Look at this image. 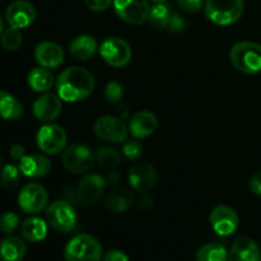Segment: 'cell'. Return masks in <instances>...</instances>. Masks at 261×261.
I'll return each mask as SVG.
<instances>
[{
    "label": "cell",
    "mask_w": 261,
    "mask_h": 261,
    "mask_svg": "<svg viewBox=\"0 0 261 261\" xmlns=\"http://www.w3.org/2000/svg\"><path fill=\"white\" fill-rule=\"evenodd\" d=\"M142 198L139 199V206L142 209H144V211H149L150 208H153V205H154V200H153V198L150 195H148L147 194H142Z\"/></svg>",
    "instance_id": "cell-41"
},
{
    "label": "cell",
    "mask_w": 261,
    "mask_h": 261,
    "mask_svg": "<svg viewBox=\"0 0 261 261\" xmlns=\"http://www.w3.org/2000/svg\"><path fill=\"white\" fill-rule=\"evenodd\" d=\"M88 9L93 10V12H103V10L109 9L110 5L114 4V0H84Z\"/></svg>",
    "instance_id": "cell-37"
},
{
    "label": "cell",
    "mask_w": 261,
    "mask_h": 261,
    "mask_svg": "<svg viewBox=\"0 0 261 261\" xmlns=\"http://www.w3.org/2000/svg\"><path fill=\"white\" fill-rule=\"evenodd\" d=\"M196 261H228V252L223 245L211 242L199 247Z\"/></svg>",
    "instance_id": "cell-28"
},
{
    "label": "cell",
    "mask_w": 261,
    "mask_h": 261,
    "mask_svg": "<svg viewBox=\"0 0 261 261\" xmlns=\"http://www.w3.org/2000/svg\"><path fill=\"white\" fill-rule=\"evenodd\" d=\"M35 59L43 68L56 69L63 64L64 50L56 42L43 41V42H40L36 46Z\"/></svg>",
    "instance_id": "cell-17"
},
{
    "label": "cell",
    "mask_w": 261,
    "mask_h": 261,
    "mask_svg": "<svg viewBox=\"0 0 261 261\" xmlns=\"http://www.w3.org/2000/svg\"><path fill=\"white\" fill-rule=\"evenodd\" d=\"M152 2H154V3H165L166 0H152Z\"/></svg>",
    "instance_id": "cell-45"
},
{
    "label": "cell",
    "mask_w": 261,
    "mask_h": 261,
    "mask_svg": "<svg viewBox=\"0 0 261 261\" xmlns=\"http://www.w3.org/2000/svg\"><path fill=\"white\" fill-rule=\"evenodd\" d=\"M25 251L27 249L22 239L8 236L0 242V261H22Z\"/></svg>",
    "instance_id": "cell-23"
},
{
    "label": "cell",
    "mask_w": 261,
    "mask_h": 261,
    "mask_svg": "<svg viewBox=\"0 0 261 261\" xmlns=\"http://www.w3.org/2000/svg\"><path fill=\"white\" fill-rule=\"evenodd\" d=\"M228 261H261L260 247L251 237H237L228 252Z\"/></svg>",
    "instance_id": "cell-18"
},
{
    "label": "cell",
    "mask_w": 261,
    "mask_h": 261,
    "mask_svg": "<svg viewBox=\"0 0 261 261\" xmlns=\"http://www.w3.org/2000/svg\"><path fill=\"white\" fill-rule=\"evenodd\" d=\"M167 30L170 31L171 33H180L185 30V20L182 19L181 15H178L177 13H172L171 15L170 23H168Z\"/></svg>",
    "instance_id": "cell-36"
},
{
    "label": "cell",
    "mask_w": 261,
    "mask_h": 261,
    "mask_svg": "<svg viewBox=\"0 0 261 261\" xmlns=\"http://www.w3.org/2000/svg\"><path fill=\"white\" fill-rule=\"evenodd\" d=\"M135 203V195L132 190L125 188L114 189L110 191L105 200V206L112 213H125L129 211Z\"/></svg>",
    "instance_id": "cell-21"
},
{
    "label": "cell",
    "mask_w": 261,
    "mask_h": 261,
    "mask_svg": "<svg viewBox=\"0 0 261 261\" xmlns=\"http://www.w3.org/2000/svg\"><path fill=\"white\" fill-rule=\"evenodd\" d=\"M157 172L150 163L138 161L129 170V184L134 191L147 194L157 185Z\"/></svg>",
    "instance_id": "cell-12"
},
{
    "label": "cell",
    "mask_w": 261,
    "mask_h": 261,
    "mask_svg": "<svg viewBox=\"0 0 261 261\" xmlns=\"http://www.w3.org/2000/svg\"><path fill=\"white\" fill-rule=\"evenodd\" d=\"M171 15H172V12L170 10V7L167 4L155 3V5H153L149 10L148 22L154 30H166L168 27V23H170Z\"/></svg>",
    "instance_id": "cell-27"
},
{
    "label": "cell",
    "mask_w": 261,
    "mask_h": 261,
    "mask_svg": "<svg viewBox=\"0 0 261 261\" xmlns=\"http://www.w3.org/2000/svg\"><path fill=\"white\" fill-rule=\"evenodd\" d=\"M27 82L28 86H30L35 92L45 93V92H48L53 88L56 79L54 78L53 73H51L47 68L38 66V68H33L32 70L28 73Z\"/></svg>",
    "instance_id": "cell-26"
},
{
    "label": "cell",
    "mask_w": 261,
    "mask_h": 261,
    "mask_svg": "<svg viewBox=\"0 0 261 261\" xmlns=\"http://www.w3.org/2000/svg\"><path fill=\"white\" fill-rule=\"evenodd\" d=\"M244 0H205L204 12L206 19L217 25H231L242 17Z\"/></svg>",
    "instance_id": "cell-3"
},
{
    "label": "cell",
    "mask_w": 261,
    "mask_h": 261,
    "mask_svg": "<svg viewBox=\"0 0 261 261\" xmlns=\"http://www.w3.org/2000/svg\"><path fill=\"white\" fill-rule=\"evenodd\" d=\"M107 181L98 173H88L79 182L76 193L84 205H93L106 191Z\"/></svg>",
    "instance_id": "cell-14"
},
{
    "label": "cell",
    "mask_w": 261,
    "mask_h": 261,
    "mask_svg": "<svg viewBox=\"0 0 261 261\" xmlns=\"http://www.w3.org/2000/svg\"><path fill=\"white\" fill-rule=\"evenodd\" d=\"M116 114L117 117L121 120H126L129 117V110L125 106L124 103H117L116 105Z\"/></svg>",
    "instance_id": "cell-43"
},
{
    "label": "cell",
    "mask_w": 261,
    "mask_h": 261,
    "mask_svg": "<svg viewBox=\"0 0 261 261\" xmlns=\"http://www.w3.org/2000/svg\"><path fill=\"white\" fill-rule=\"evenodd\" d=\"M229 60L239 71L256 74L261 71V45L251 41H241L232 46Z\"/></svg>",
    "instance_id": "cell-2"
},
{
    "label": "cell",
    "mask_w": 261,
    "mask_h": 261,
    "mask_svg": "<svg viewBox=\"0 0 261 261\" xmlns=\"http://www.w3.org/2000/svg\"><path fill=\"white\" fill-rule=\"evenodd\" d=\"M24 114L23 105L7 91H0V117L8 121L19 120Z\"/></svg>",
    "instance_id": "cell-25"
},
{
    "label": "cell",
    "mask_w": 261,
    "mask_h": 261,
    "mask_svg": "<svg viewBox=\"0 0 261 261\" xmlns=\"http://www.w3.org/2000/svg\"><path fill=\"white\" fill-rule=\"evenodd\" d=\"M120 180H121V173L116 170H110V172L107 173V177H106L107 184L115 186L120 182Z\"/></svg>",
    "instance_id": "cell-42"
},
{
    "label": "cell",
    "mask_w": 261,
    "mask_h": 261,
    "mask_svg": "<svg viewBox=\"0 0 261 261\" xmlns=\"http://www.w3.org/2000/svg\"><path fill=\"white\" fill-rule=\"evenodd\" d=\"M20 170L17 166L5 165L0 171V185L5 189V190H14L18 185H19L20 180Z\"/></svg>",
    "instance_id": "cell-30"
},
{
    "label": "cell",
    "mask_w": 261,
    "mask_h": 261,
    "mask_svg": "<svg viewBox=\"0 0 261 261\" xmlns=\"http://www.w3.org/2000/svg\"><path fill=\"white\" fill-rule=\"evenodd\" d=\"M37 147L46 154H59L60 152L65 150L66 138L65 130L56 124H45L40 127L36 137Z\"/></svg>",
    "instance_id": "cell-7"
},
{
    "label": "cell",
    "mask_w": 261,
    "mask_h": 261,
    "mask_svg": "<svg viewBox=\"0 0 261 261\" xmlns=\"http://www.w3.org/2000/svg\"><path fill=\"white\" fill-rule=\"evenodd\" d=\"M48 194L42 185L30 182L20 190L18 195V205L24 213L37 214L46 208Z\"/></svg>",
    "instance_id": "cell-9"
},
{
    "label": "cell",
    "mask_w": 261,
    "mask_h": 261,
    "mask_svg": "<svg viewBox=\"0 0 261 261\" xmlns=\"http://www.w3.org/2000/svg\"><path fill=\"white\" fill-rule=\"evenodd\" d=\"M23 42V36L20 30L17 28H7L0 35V45L8 51H15L20 47Z\"/></svg>",
    "instance_id": "cell-31"
},
{
    "label": "cell",
    "mask_w": 261,
    "mask_h": 261,
    "mask_svg": "<svg viewBox=\"0 0 261 261\" xmlns=\"http://www.w3.org/2000/svg\"><path fill=\"white\" fill-rule=\"evenodd\" d=\"M102 261H129V257L125 252L120 251V250H111V251L105 254Z\"/></svg>",
    "instance_id": "cell-39"
},
{
    "label": "cell",
    "mask_w": 261,
    "mask_h": 261,
    "mask_svg": "<svg viewBox=\"0 0 261 261\" xmlns=\"http://www.w3.org/2000/svg\"><path fill=\"white\" fill-rule=\"evenodd\" d=\"M20 236L28 242H41L47 236V222L38 217L27 218L20 226Z\"/></svg>",
    "instance_id": "cell-24"
},
{
    "label": "cell",
    "mask_w": 261,
    "mask_h": 261,
    "mask_svg": "<svg viewBox=\"0 0 261 261\" xmlns=\"http://www.w3.org/2000/svg\"><path fill=\"white\" fill-rule=\"evenodd\" d=\"M178 7L186 13H198L203 7V0H177Z\"/></svg>",
    "instance_id": "cell-35"
},
{
    "label": "cell",
    "mask_w": 261,
    "mask_h": 261,
    "mask_svg": "<svg viewBox=\"0 0 261 261\" xmlns=\"http://www.w3.org/2000/svg\"><path fill=\"white\" fill-rule=\"evenodd\" d=\"M129 133L135 139L148 138L157 130L158 119L153 112L139 111L129 120Z\"/></svg>",
    "instance_id": "cell-19"
},
{
    "label": "cell",
    "mask_w": 261,
    "mask_h": 261,
    "mask_svg": "<svg viewBox=\"0 0 261 261\" xmlns=\"http://www.w3.org/2000/svg\"><path fill=\"white\" fill-rule=\"evenodd\" d=\"M99 54L102 59L114 68H122L132 60V47L120 37H109L101 43Z\"/></svg>",
    "instance_id": "cell-8"
},
{
    "label": "cell",
    "mask_w": 261,
    "mask_h": 261,
    "mask_svg": "<svg viewBox=\"0 0 261 261\" xmlns=\"http://www.w3.org/2000/svg\"><path fill=\"white\" fill-rule=\"evenodd\" d=\"M249 188L252 194L261 196V171H257L251 176L249 181Z\"/></svg>",
    "instance_id": "cell-38"
},
{
    "label": "cell",
    "mask_w": 261,
    "mask_h": 261,
    "mask_svg": "<svg viewBox=\"0 0 261 261\" xmlns=\"http://www.w3.org/2000/svg\"><path fill=\"white\" fill-rule=\"evenodd\" d=\"M0 171H2V158H0Z\"/></svg>",
    "instance_id": "cell-46"
},
{
    "label": "cell",
    "mask_w": 261,
    "mask_h": 261,
    "mask_svg": "<svg viewBox=\"0 0 261 261\" xmlns=\"http://www.w3.org/2000/svg\"><path fill=\"white\" fill-rule=\"evenodd\" d=\"M94 133L99 139L109 143H124L129 134V127L117 116H102L94 122Z\"/></svg>",
    "instance_id": "cell-11"
},
{
    "label": "cell",
    "mask_w": 261,
    "mask_h": 261,
    "mask_svg": "<svg viewBox=\"0 0 261 261\" xmlns=\"http://www.w3.org/2000/svg\"><path fill=\"white\" fill-rule=\"evenodd\" d=\"M122 96H124V87L120 82L110 81L106 84V87H105V97L107 98V101L119 103Z\"/></svg>",
    "instance_id": "cell-34"
},
{
    "label": "cell",
    "mask_w": 261,
    "mask_h": 261,
    "mask_svg": "<svg viewBox=\"0 0 261 261\" xmlns=\"http://www.w3.org/2000/svg\"><path fill=\"white\" fill-rule=\"evenodd\" d=\"M66 261H101L103 257L102 245L91 234H78L66 244L64 250Z\"/></svg>",
    "instance_id": "cell-4"
},
{
    "label": "cell",
    "mask_w": 261,
    "mask_h": 261,
    "mask_svg": "<svg viewBox=\"0 0 261 261\" xmlns=\"http://www.w3.org/2000/svg\"><path fill=\"white\" fill-rule=\"evenodd\" d=\"M96 154L86 144H73L66 147L63 153V166L74 175L87 173L94 165Z\"/></svg>",
    "instance_id": "cell-6"
},
{
    "label": "cell",
    "mask_w": 261,
    "mask_h": 261,
    "mask_svg": "<svg viewBox=\"0 0 261 261\" xmlns=\"http://www.w3.org/2000/svg\"><path fill=\"white\" fill-rule=\"evenodd\" d=\"M122 153L130 161H138L143 155L142 143L135 139L125 140L122 144Z\"/></svg>",
    "instance_id": "cell-33"
},
{
    "label": "cell",
    "mask_w": 261,
    "mask_h": 261,
    "mask_svg": "<svg viewBox=\"0 0 261 261\" xmlns=\"http://www.w3.org/2000/svg\"><path fill=\"white\" fill-rule=\"evenodd\" d=\"M24 155H25V149L23 145L20 144L12 145V148H10V157H12L13 160L20 161Z\"/></svg>",
    "instance_id": "cell-40"
},
{
    "label": "cell",
    "mask_w": 261,
    "mask_h": 261,
    "mask_svg": "<svg viewBox=\"0 0 261 261\" xmlns=\"http://www.w3.org/2000/svg\"><path fill=\"white\" fill-rule=\"evenodd\" d=\"M3 31H4V20H3V17L0 15V35L3 33Z\"/></svg>",
    "instance_id": "cell-44"
},
{
    "label": "cell",
    "mask_w": 261,
    "mask_h": 261,
    "mask_svg": "<svg viewBox=\"0 0 261 261\" xmlns=\"http://www.w3.org/2000/svg\"><path fill=\"white\" fill-rule=\"evenodd\" d=\"M61 109H63V105H61L60 97L58 94L45 92L35 101L32 112L36 119L48 124V122L55 121L60 116Z\"/></svg>",
    "instance_id": "cell-16"
},
{
    "label": "cell",
    "mask_w": 261,
    "mask_h": 261,
    "mask_svg": "<svg viewBox=\"0 0 261 261\" xmlns=\"http://www.w3.org/2000/svg\"><path fill=\"white\" fill-rule=\"evenodd\" d=\"M209 222H211L213 231L218 236L228 237L236 232L240 223V218L236 211L232 209L231 206L218 205L211 212Z\"/></svg>",
    "instance_id": "cell-13"
},
{
    "label": "cell",
    "mask_w": 261,
    "mask_h": 261,
    "mask_svg": "<svg viewBox=\"0 0 261 261\" xmlns=\"http://www.w3.org/2000/svg\"><path fill=\"white\" fill-rule=\"evenodd\" d=\"M58 96L65 102H79L88 98L94 91L93 74L81 66H71L58 75L55 82Z\"/></svg>",
    "instance_id": "cell-1"
},
{
    "label": "cell",
    "mask_w": 261,
    "mask_h": 261,
    "mask_svg": "<svg viewBox=\"0 0 261 261\" xmlns=\"http://www.w3.org/2000/svg\"><path fill=\"white\" fill-rule=\"evenodd\" d=\"M19 170L25 177L40 178L47 175L51 170V162L46 155L30 154L19 161Z\"/></svg>",
    "instance_id": "cell-20"
},
{
    "label": "cell",
    "mask_w": 261,
    "mask_h": 261,
    "mask_svg": "<svg viewBox=\"0 0 261 261\" xmlns=\"http://www.w3.org/2000/svg\"><path fill=\"white\" fill-rule=\"evenodd\" d=\"M5 19L12 28L23 30L32 24L36 19V9L27 0H15L8 5Z\"/></svg>",
    "instance_id": "cell-15"
},
{
    "label": "cell",
    "mask_w": 261,
    "mask_h": 261,
    "mask_svg": "<svg viewBox=\"0 0 261 261\" xmlns=\"http://www.w3.org/2000/svg\"><path fill=\"white\" fill-rule=\"evenodd\" d=\"M98 50L96 38L89 35H81L74 38L69 45V53L76 60H88L93 58Z\"/></svg>",
    "instance_id": "cell-22"
},
{
    "label": "cell",
    "mask_w": 261,
    "mask_h": 261,
    "mask_svg": "<svg viewBox=\"0 0 261 261\" xmlns=\"http://www.w3.org/2000/svg\"><path fill=\"white\" fill-rule=\"evenodd\" d=\"M46 222L55 231L68 233L75 228L78 216L70 203L64 200H56L46 208Z\"/></svg>",
    "instance_id": "cell-5"
},
{
    "label": "cell",
    "mask_w": 261,
    "mask_h": 261,
    "mask_svg": "<svg viewBox=\"0 0 261 261\" xmlns=\"http://www.w3.org/2000/svg\"><path fill=\"white\" fill-rule=\"evenodd\" d=\"M114 9L120 19L139 25L148 20L150 7L148 0H114Z\"/></svg>",
    "instance_id": "cell-10"
},
{
    "label": "cell",
    "mask_w": 261,
    "mask_h": 261,
    "mask_svg": "<svg viewBox=\"0 0 261 261\" xmlns=\"http://www.w3.org/2000/svg\"><path fill=\"white\" fill-rule=\"evenodd\" d=\"M96 162L105 170H115L121 162V153L115 147L105 145L96 152Z\"/></svg>",
    "instance_id": "cell-29"
},
{
    "label": "cell",
    "mask_w": 261,
    "mask_h": 261,
    "mask_svg": "<svg viewBox=\"0 0 261 261\" xmlns=\"http://www.w3.org/2000/svg\"><path fill=\"white\" fill-rule=\"evenodd\" d=\"M19 226V218L13 212H5L0 216V231L5 234H12Z\"/></svg>",
    "instance_id": "cell-32"
}]
</instances>
